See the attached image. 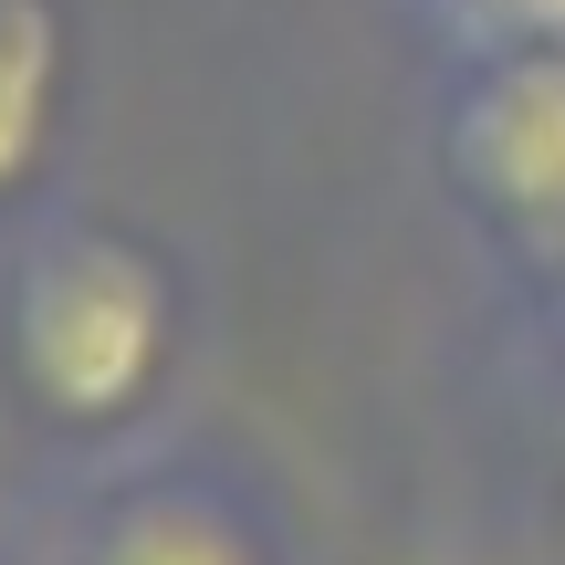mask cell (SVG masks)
<instances>
[{
	"mask_svg": "<svg viewBox=\"0 0 565 565\" xmlns=\"http://www.w3.org/2000/svg\"><path fill=\"white\" fill-rule=\"evenodd\" d=\"M179 294L126 231H53L11 294V366L53 419H126L168 377Z\"/></svg>",
	"mask_w": 565,
	"mask_h": 565,
	"instance_id": "cell-1",
	"label": "cell"
},
{
	"mask_svg": "<svg viewBox=\"0 0 565 565\" xmlns=\"http://www.w3.org/2000/svg\"><path fill=\"white\" fill-rule=\"evenodd\" d=\"M450 179L524 242H565V42H492L440 126Z\"/></svg>",
	"mask_w": 565,
	"mask_h": 565,
	"instance_id": "cell-2",
	"label": "cell"
},
{
	"mask_svg": "<svg viewBox=\"0 0 565 565\" xmlns=\"http://www.w3.org/2000/svg\"><path fill=\"white\" fill-rule=\"evenodd\" d=\"M63 84H74V32L53 0H0V200L42 179L63 137Z\"/></svg>",
	"mask_w": 565,
	"mask_h": 565,
	"instance_id": "cell-3",
	"label": "cell"
},
{
	"mask_svg": "<svg viewBox=\"0 0 565 565\" xmlns=\"http://www.w3.org/2000/svg\"><path fill=\"white\" fill-rule=\"evenodd\" d=\"M84 565H263L242 524H231L221 503H189V492H158V503H126L116 524H105V545Z\"/></svg>",
	"mask_w": 565,
	"mask_h": 565,
	"instance_id": "cell-4",
	"label": "cell"
},
{
	"mask_svg": "<svg viewBox=\"0 0 565 565\" xmlns=\"http://www.w3.org/2000/svg\"><path fill=\"white\" fill-rule=\"evenodd\" d=\"M482 42H565V0H461Z\"/></svg>",
	"mask_w": 565,
	"mask_h": 565,
	"instance_id": "cell-5",
	"label": "cell"
}]
</instances>
